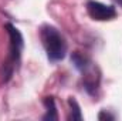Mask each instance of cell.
<instances>
[{
	"label": "cell",
	"instance_id": "1",
	"mask_svg": "<svg viewBox=\"0 0 122 121\" xmlns=\"http://www.w3.org/2000/svg\"><path fill=\"white\" fill-rule=\"evenodd\" d=\"M40 38L46 50L47 59L51 63H58L67 54V41L58 29L51 24H43L40 29Z\"/></svg>",
	"mask_w": 122,
	"mask_h": 121
},
{
	"label": "cell",
	"instance_id": "2",
	"mask_svg": "<svg viewBox=\"0 0 122 121\" xmlns=\"http://www.w3.org/2000/svg\"><path fill=\"white\" fill-rule=\"evenodd\" d=\"M4 29L7 30V34H9V56H7V60L3 63L1 76H3V81L7 83L11 78L16 66L20 63L21 51L24 47V40H23L20 30L16 26H13L11 23H6Z\"/></svg>",
	"mask_w": 122,
	"mask_h": 121
},
{
	"label": "cell",
	"instance_id": "3",
	"mask_svg": "<svg viewBox=\"0 0 122 121\" xmlns=\"http://www.w3.org/2000/svg\"><path fill=\"white\" fill-rule=\"evenodd\" d=\"M87 11L92 20L97 22H108L117 17V9L114 6L104 4L97 0H90L87 3Z\"/></svg>",
	"mask_w": 122,
	"mask_h": 121
},
{
	"label": "cell",
	"instance_id": "4",
	"mask_svg": "<svg viewBox=\"0 0 122 121\" xmlns=\"http://www.w3.org/2000/svg\"><path fill=\"white\" fill-rule=\"evenodd\" d=\"M81 74H82V84H84L85 91L90 95H97L98 88H99V81H101V76H99L97 66L91 63L87 68L81 71Z\"/></svg>",
	"mask_w": 122,
	"mask_h": 121
},
{
	"label": "cell",
	"instance_id": "5",
	"mask_svg": "<svg viewBox=\"0 0 122 121\" xmlns=\"http://www.w3.org/2000/svg\"><path fill=\"white\" fill-rule=\"evenodd\" d=\"M43 104L46 107V114L43 116L44 121H56L58 120V113H57V107H56V100L54 97H44Z\"/></svg>",
	"mask_w": 122,
	"mask_h": 121
},
{
	"label": "cell",
	"instance_id": "6",
	"mask_svg": "<svg viewBox=\"0 0 122 121\" xmlns=\"http://www.w3.org/2000/svg\"><path fill=\"white\" fill-rule=\"evenodd\" d=\"M68 105H70V116L68 120H82V113H81V107L77 103V100L74 97L68 98Z\"/></svg>",
	"mask_w": 122,
	"mask_h": 121
},
{
	"label": "cell",
	"instance_id": "7",
	"mask_svg": "<svg viewBox=\"0 0 122 121\" xmlns=\"http://www.w3.org/2000/svg\"><path fill=\"white\" fill-rule=\"evenodd\" d=\"M98 120H115V116L109 114L107 110H102V111H99V114H98Z\"/></svg>",
	"mask_w": 122,
	"mask_h": 121
},
{
	"label": "cell",
	"instance_id": "8",
	"mask_svg": "<svg viewBox=\"0 0 122 121\" xmlns=\"http://www.w3.org/2000/svg\"><path fill=\"white\" fill-rule=\"evenodd\" d=\"M114 1H115V3H118V4L122 7V0H114Z\"/></svg>",
	"mask_w": 122,
	"mask_h": 121
}]
</instances>
